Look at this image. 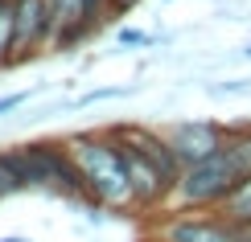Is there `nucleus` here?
I'll return each mask as SVG.
<instances>
[{
    "label": "nucleus",
    "mask_w": 251,
    "mask_h": 242,
    "mask_svg": "<svg viewBox=\"0 0 251 242\" xmlns=\"http://www.w3.org/2000/svg\"><path fill=\"white\" fill-rule=\"evenodd\" d=\"M161 132H165V140H169V148L177 152L181 168L214 156L223 148V140H226V123L223 119H177V123H165Z\"/></svg>",
    "instance_id": "obj_4"
},
{
    "label": "nucleus",
    "mask_w": 251,
    "mask_h": 242,
    "mask_svg": "<svg viewBox=\"0 0 251 242\" xmlns=\"http://www.w3.org/2000/svg\"><path fill=\"white\" fill-rule=\"evenodd\" d=\"M239 238H243V242H251V226H243V230H239Z\"/></svg>",
    "instance_id": "obj_14"
},
{
    "label": "nucleus",
    "mask_w": 251,
    "mask_h": 242,
    "mask_svg": "<svg viewBox=\"0 0 251 242\" xmlns=\"http://www.w3.org/2000/svg\"><path fill=\"white\" fill-rule=\"evenodd\" d=\"M223 152L231 156V164H235V173H239V176H247V173H251V119L226 123Z\"/></svg>",
    "instance_id": "obj_7"
},
{
    "label": "nucleus",
    "mask_w": 251,
    "mask_h": 242,
    "mask_svg": "<svg viewBox=\"0 0 251 242\" xmlns=\"http://www.w3.org/2000/svg\"><path fill=\"white\" fill-rule=\"evenodd\" d=\"M0 242H29V238H25V234H4Z\"/></svg>",
    "instance_id": "obj_13"
},
{
    "label": "nucleus",
    "mask_w": 251,
    "mask_h": 242,
    "mask_svg": "<svg viewBox=\"0 0 251 242\" xmlns=\"http://www.w3.org/2000/svg\"><path fill=\"white\" fill-rule=\"evenodd\" d=\"M210 214H218V218H223V222L231 226V230L251 226V173H247V176H239V181H235V189H231V193H226L223 201L210 209Z\"/></svg>",
    "instance_id": "obj_6"
},
{
    "label": "nucleus",
    "mask_w": 251,
    "mask_h": 242,
    "mask_svg": "<svg viewBox=\"0 0 251 242\" xmlns=\"http://www.w3.org/2000/svg\"><path fill=\"white\" fill-rule=\"evenodd\" d=\"M66 148H70V156H75V164L82 168V176H87V189H91L95 209H103V214H140L111 128L75 132V135H66Z\"/></svg>",
    "instance_id": "obj_1"
},
{
    "label": "nucleus",
    "mask_w": 251,
    "mask_h": 242,
    "mask_svg": "<svg viewBox=\"0 0 251 242\" xmlns=\"http://www.w3.org/2000/svg\"><path fill=\"white\" fill-rule=\"evenodd\" d=\"M17 193H21V185H17L13 168L4 160V148H0V201H4V197H17Z\"/></svg>",
    "instance_id": "obj_10"
},
{
    "label": "nucleus",
    "mask_w": 251,
    "mask_h": 242,
    "mask_svg": "<svg viewBox=\"0 0 251 242\" xmlns=\"http://www.w3.org/2000/svg\"><path fill=\"white\" fill-rule=\"evenodd\" d=\"M136 4H140V0H111V8H116V13H120V17H128V13H132V8H136Z\"/></svg>",
    "instance_id": "obj_12"
},
{
    "label": "nucleus",
    "mask_w": 251,
    "mask_h": 242,
    "mask_svg": "<svg viewBox=\"0 0 251 242\" xmlns=\"http://www.w3.org/2000/svg\"><path fill=\"white\" fill-rule=\"evenodd\" d=\"M29 99H33V90H13V94H0V115H13V111H21Z\"/></svg>",
    "instance_id": "obj_11"
},
{
    "label": "nucleus",
    "mask_w": 251,
    "mask_h": 242,
    "mask_svg": "<svg viewBox=\"0 0 251 242\" xmlns=\"http://www.w3.org/2000/svg\"><path fill=\"white\" fill-rule=\"evenodd\" d=\"M235 181H239V173H235L231 156L218 148L214 156H206V160L181 168V181H177L169 205L173 209H214L235 189Z\"/></svg>",
    "instance_id": "obj_2"
},
{
    "label": "nucleus",
    "mask_w": 251,
    "mask_h": 242,
    "mask_svg": "<svg viewBox=\"0 0 251 242\" xmlns=\"http://www.w3.org/2000/svg\"><path fill=\"white\" fill-rule=\"evenodd\" d=\"M140 87H99V90H87L75 99V107H91V103H103V99H128V94H136Z\"/></svg>",
    "instance_id": "obj_9"
},
{
    "label": "nucleus",
    "mask_w": 251,
    "mask_h": 242,
    "mask_svg": "<svg viewBox=\"0 0 251 242\" xmlns=\"http://www.w3.org/2000/svg\"><path fill=\"white\" fill-rule=\"evenodd\" d=\"M156 33H149V29H132V25H120L116 29V45H124V49H152L156 45Z\"/></svg>",
    "instance_id": "obj_8"
},
{
    "label": "nucleus",
    "mask_w": 251,
    "mask_h": 242,
    "mask_svg": "<svg viewBox=\"0 0 251 242\" xmlns=\"http://www.w3.org/2000/svg\"><path fill=\"white\" fill-rule=\"evenodd\" d=\"M128 144H136L149 160L161 168V176L177 189V181H181V160H177V152L169 148V140H165V132L161 128H152V123H111Z\"/></svg>",
    "instance_id": "obj_5"
},
{
    "label": "nucleus",
    "mask_w": 251,
    "mask_h": 242,
    "mask_svg": "<svg viewBox=\"0 0 251 242\" xmlns=\"http://www.w3.org/2000/svg\"><path fill=\"white\" fill-rule=\"evenodd\" d=\"M13 21H17V37H13V70L33 62L41 54H54V37H58V17L50 8V0H13Z\"/></svg>",
    "instance_id": "obj_3"
},
{
    "label": "nucleus",
    "mask_w": 251,
    "mask_h": 242,
    "mask_svg": "<svg viewBox=\"0 0 251 242\" xmlns=\"http://www.w3.org/2000/svg\"><path fill=\"white\" fill-rule=\"evenodd\" d=\"M0 4H4V0H0Z\"/></svg>",
    "instance_id": "obj_16"
},
{
    "label": "nucleus",
    "mask_w": 251,
    "mask_h": 242,
    "mask_svg": "<svg viewBox=\"0 0 251 242\" xmlns=\"http://www.w3.org/2000/svg\"><path fill=\"white\" fill-rule=\"evenodd\" d=\"M243 58H247V62H251V41H247V45H243Z\"/></svg>",
    "instance_id": "obj_15"
}]
</instances>
